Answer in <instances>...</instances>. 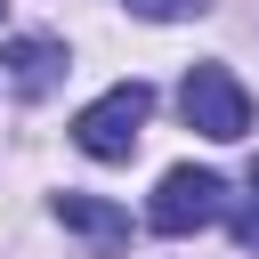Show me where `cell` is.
<instances>
[{
	"instance_id": "8",
	"label": "cell",
	"mask_w": 259,
	"mask_h": 259,
	"mask_svg": "<svg viewBox=\"0 0 259 259\" xmlns=\"http://www.w3.org/2000/svg\"><path fill=\"white\" fill-rule=\"evenodd\" d=\"M251 186H259V162H251Z\"/></svg>"
},
{
	"instance_id": "1",
	"label": "cell",
	"mask_w": 259,
	"mask_h": 259,
	"mask_svg": "<svg viewBox=\"0 0 259 259\" xmlns=\"http://www.w3.org/2000/svg\"><path fill=\"white\" fill-rule=\"evenodd\" d=\"M146 113H154V89H146V81H113L97 105L73 113V146H81L89 162H130L138 138H146Z\"/></svg>"
},
{
	"instance_id": "4",
	"label": "cell",
	"mask_w": 259,
	"mask_h": 259,
	"mask_svg": "<svg viewBox=\"0 0 259 259\" xmlns=\"http://www.w3.org/2000/svg\"><path fill=\"white\" fill-rule=\"evenodd\" d=\"M0 65H8V89H16V97H49V89H57V73H65V49L24 32V40H8V49H0Z\"/></svg>"
},
{
	"instance_id": "6",
	"label": "cell",
	"mask_w": 259,
	"mask_h": 259,
	"mask_svg": "<svg viewBox=\"0 0 259 259\" xmlns=\"http://www.w3.org/2000/svg\"><path fill=\"white\" fill-rule=\"evenodd\" d=\"M210 0H130V16H154V24H170V16H202Z\"/></svg>"
},
{
	"instance_id": "3",
	"label": "cell",
	"mask_w": 259,
	"mask_h": 259,
	"mask_svg": "<svg viewBox=\"0 0 259 259\" xmlns=\"http://www.w3.org/2000/svg\"><path fill=\"white\" fill-rule=\"evenodd\" d=\"M178 113H186V130H202V138H219V146H235V138L251 130V97H243V81H235L227 65H194L186 89H178Z\"/></svg>"
},
{
	"instance_id": "5",
	"label": "cell",
	"mask_w": 259,
	"mask_h": 259,
	"mask_svg": "<svg viewBox=\"0 0 259 259\" xmlns=\"http://www.w3.org/2000/svg\"><path fill=\"white\" fill-rule=\"evenodd\" d=\"M57 219H65L73 235L105 243V251H121V243H130V210H113V202H97V194H57Z\"/></svg>"
},
{
	"instance_id": "2",
	"label": "cell",
	"mask_w": 259,
	"mask_h": 259,
	"mask_svg": "<svg viewBox=\"0 0 259 259\" xmlns=\"http://www.w3.org/2000/svg\"><path fill=\"white\" fill-rule=\"evenodd\" d=\"M219 210H227V178L178 162V170H162V186H154V202H146V227H154V235H194V227H210Z\"/></svg>"
},
{
	"instance_id": "9",
	"label": "cell",
	"mask_w": 259,
	"mask_h": 259,
	"mask_svg": "<svg viewBox=\"0 0 259 259\" xmlns=\"http://www.w3.org/2000/svg\"><path fill=\"white\" fill-rule=\"evenodd\" d=\"M0 8H8V0H0Z\"/></svg>"
},
{
	"instance_id": "7",
	"label": "cell",
	"mask_w": 259,
	"mask_h": 259,
	"mask_svg": "<svg viewBox=\"0 0 259 259\" xmlns=\"http://www.w3.org/2000/svg\"><path fill=\"white\" fill-rule=\"evenodd\" d=\"M235 243H243V251H259V210H243V219H235Z\"/></svg>"
}]
</instances>
